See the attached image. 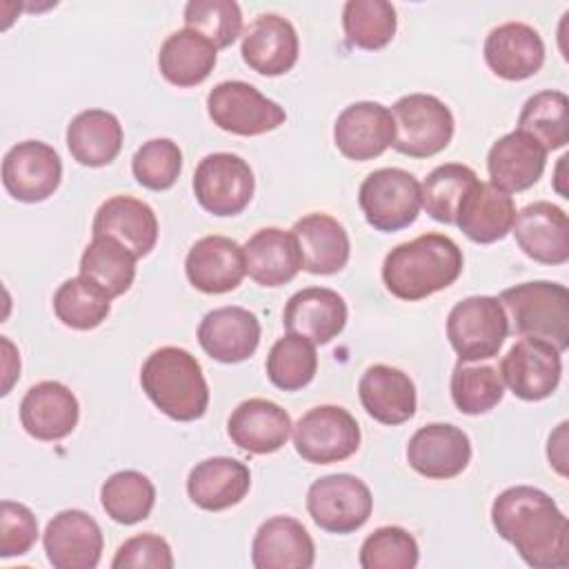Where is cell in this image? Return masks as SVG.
<instances>
[{"label": "cell", "mask_w": 569, "mask_h": 569, "mask_svg": "<svg viewBox=\"0 0 569 569\" xmlns=\"http://www.w3.org/2000/svg\"><path fill=\"white\" fill-rule=\"evenodd\" d=\"M516 218V204L509 193L496 189L491 182H476L465 196L456 222L458 229L478 244H491L502 240Z\"/></svg>", "instance_id": "obj_32"}, {"label": "cell", "mask_w": 569, "mask_h": 569, "mask_svg": "<svg viewBox=\"0 0 569 569\" xmlns=\"http://www.w3.org/2000/svg\"><path fill=\"white\" fill-rule=\"evenodd\" d=\"M509 336V320L498 298L469 296L447 316V338L460 362H480L498 356Z\"/></svg>", "instance_id": "obj_6"}, {"label": "cell", "mask_w": 569, "mask_h": 569, "mask_svg": "<svg viewBox=\"0 0 569 569\" xmlns=\"http://www.w3.org/2000/svg\"><path fill=\"white\" fill-rule=\"evenodd\" d=\"M256 191L249 162L229 151L204 156L193 171V196L198 204L220 218L242 213Z\"/></svg>", "instance_id": "obj_9"}, {"label": "cell", "mask_w": 569, "mask_h": 569, "mask_svg": "<svg viewBox=\"0 0 569 569\" xmlns=\"http://www.w3.org/2000/svg\"><path fill=\"white\" fill-rule=\"evenodd\" d=\"M567 420L560 422L556 427V431L549 436V445H547V458L549 465L560 473L567 476Z\"/></svg>", "instance_id": "obj_48"}, {"label": "cell", "mask_w": 569, "mask_h": 569, "mask_svg": "<svg viewBox=\"0 0 569 569\" xmlns=\"http://www.w3.org/2000/svg\"><path fill=\"white\" fill-rule=\"evenodd\" d=\"M249 487V467L229 456H213L198 462L187 478L189 500L204 511H222L242 502Z\"/></svg>", "instance_id": "obj_29"}, {"label": "cell", "mask_w": 569, "mask_h": 569, "mask_svg": "<svg viewBox=\"0 0 569 569\" xmlns=\"http://www.w3.org/2000/svg\"><path fill=\"white\" fill-rule=\"evenodd\" d=\"M184 24L216 49H224L242 33V11L233 0H191L184 7Z\"/></svg>", "instance_id": "obj_43"}, {"label": "cell", "mask_w": 569, "mask_h": 569, "mask_svg": "<svg viewBox=\"0 0 569 569\" xmlns=\"http://www.w3.org/2000/svg\"><path fill=\"white\" fill-rule=\"evenodd\" d=\"M38 540V520L27 505L2 500L0 505V558L24 556Z\"/></svg>", "instance_id": "obj_46"}, {"label": "cell", "mask_w": 569, "mask_h": 569, "mask_svg": "<svg viewBox=\"0 0 569 569\" xmlns=\"http://www.w3.org/2000/svg\"><path fill=\"white\" fill-rule=\"evenodd\" d=\"M513 333L540 338L560 353L569 347V291L560 282L531 280L498 296Z\"/></svg>", "instance_id": "obj_4"}, {"label": "cell", "mask_w": 569, "mask_h": 569, "mask_svg": "<svg viewBox=\"0 0 569 569\" xmlns=\"http://www.w3.org/2000/svg\"><path fill=\"white\" fill-rule=\"evenodd\" d=\"M491 525L533 569L569 565V527L553 498L538 487L516 485L500 491L491 505Z\"/></svg>", "instance_id": "obj_1"}, {"label": "cell", "mask_w": 569, "mask_h": 569, "mask_svg": "<svg viewBox=\"0 0 569 569\" xmlns=\"http://www.w3.org/2000/svg\"><path fill=\"white\" fill-rule=\"evenodd\" d=\"M2 349H4V385H2V396L9 393L13 380L20 376V358L16 353V347L7 336H2Z\"/></svg>", "instance_id": "obj_49"}, {"label": "cell", "mask_w": 569, "mask_h": 569, "mask_svg": "<svg viewBox=\"0 0 569 569\" xmlns=\"http://www.w3.org/2000/svg\"><path fill=\"white\" fill-rule=\"evenodd\" d=\"M247 273L260 287H282L302 269V253L291 231L258 229L242 247Z\"/></svg>", "instance_id": "obj_30"}, {"label": "cell", "mask_w": 569, "mask_h": 569, "mask_svg": "<svg viewBox=\"0 0 569 569\" xmlns=\"http://www.w3.org/2000/svg\"><path fill=\"white\" fill-rule=\"evenodd\" d=\"M393 118V142L398 153L431 158L449 147L453 138L451 109L431 93H409L389 109Z\"/></svg>", "instance_id": "obj_5"}, {"label": "cell", "mask_w": 569, "mask_h": 569, "mask_svg": "<svg viewBox=\"0 0 569 569\" xmlns=\"http://www.w3.org/2000/svg\"><path fill=\"white\" fill-rule=\"evenodd\" d=\"M396 9L387 0H347L342 9V29L349 44L378 51L396 36Z\"/></svg>", "instance_id": "obj_40"}, {"label": "cell", "mask_w": 569, "mask_h": 569, "mask_svg": "<svg viewBox=\"0 0 569 569\" xmlns=\"http://www.w3.org/2000/svg\"><path fill=\"white\" fill-rule=\"evenodd\" d=\"M525 256L542 264H565L569 260V218L553 202L538 200L516 211L511 227Z\"/></svg>", "instance_id": "obj_17"}, {"label": "cell", "mask_w": 569, "mask_h": 569, "mask_svg": "<svg viewBox=\"0 0 569 569\" xmlns=\"http://www.w3.org/2000/svg\"><path fill=\"white\" fill-rule=\"evenodd\" d=\"M358 204L373 229L385 233L400 231L413 224L422 209L420 182L413 173L398 167L376 169L362 180Z\"/></svg>", "instance_id": "obj_7"}, {"label": "cell", "mask_w": 569, "mask_h": 569, "mask_svg": "<svg viewBox=\"0 0 569 569\" xmlns=\"http://www.w3.org/2000/svg\"><path fill=\"white\" fill-rule=\"evenodd\" d=\"M211 122L233 136H262L284 124V109L244 80L218 82L207 96Z\"/></svg>", "instance_id": "obj_8"}, {"label": "cell", "mask_w": 569, "mask_h": 569, "mask_svg": "<svg viewBox=\"0 0 569 569\" xmlns=\"http://www.w3.org/2000/svg\"><path fill=\"white\" fill-rule=\"evenodd\" d=\"M136 256L111 236H93L80 256V276L98 284L111 300L129 291L136 278Z\"/></svg>", "instance_id": "obj_35"}, {"label": "cell", "mask_w": 569, "mask_h": 569, "mask_svg": "<svg viewBox=\"0 0 569 569\" xmlns=\"http://www.w3.org/2000/svg\"><path fill=\"white\" fill-rule=\"evenodd\" d=\"M80 418V405L73 391L58 380L33 385L20 402V422L24 431L42 442L67 438Z\"/></svg>", "instance_id": "obj_22"}, {"label": "cell", "mask_w": 569, "mask_h": 569, "mask_svg": "<svg viewBox=\"0 0 569 569\" xmlns=\"http://www.w3.org/2000/svg\"><path fill=\"white\" fill-rule=\"evenodd\" d=\"M91 231L93 236H111L136 258H144L158 242V218L153 209L138 198L111 196L98 207Z\"/></svg>", "instance_id": "obj_27"}, {"label": "cell", "mask_w": 569, "mask_h": 569, "mask_svg": "<svg viewBox=\"0 0 569 569\" xmlns=\"http://www.w3.org/2000/svg\"><path fill=\"white\" fill-rule=\"evenodd\" d=\"M111 309V298L84 276L64 280L53 293V311L64 327L89 331L100 327Z\"/></svg>", "instance_id": "obj_39"}, {"label": "cell", "mask_w": 569, "mask_h": 569, "mask_svg": "<svg viewBox=\"0 0 569 569\" xmlns=\"http://www.w3.org/2000/svg\"><path fill=\"white\" fill-rule=\"evenodd\" d=\"M567 160H569L567 156H562V158L558 160V167H556V180H553V189H556L562 198H569V196H567V189H565V184H562V180H565V178H562V169H565Z\"/></svg>", "instance_id": "obj_50"}, {"label": "cell", "mask_w": 569, "mask_h": 569, "mask_svg": "<svg viewBox=\"0 0 569 569\" xmlns=\"http://www.w3.org/2000/svg\"><path fill=\"white\" fill-rule=\"evenodd\" d=\"M67 147L82 167H104L122 149V124L104 109L80 111L67 124Z\"/></svg>", "instance_id": "obj_33"}, {"label": "cell", "mask_w": 569, "mask_h": 569, "mask_svg": "<svg viewBox=\"0 0 569 569\" xmlns=\"http://www.w3.org/2000/svg\"><path fill=\"white\" fill-rule=\"evenodd\" d=\"M113 569H171L173 553L169 542L158 533H138L124 540L113 560Z\"/></svg>", "instance_id": "obj_47"}, {"label": "cell", "mask_w": 569, "mask_h": 569, "mask_svg": "<svg viewBox=\"0 0 569 569\" xmlns=\"http://www.w3.org/2000/svg\"><path fill=\"white\" fill-rule=\"evenodd\" d=\"M293 431L291 416L273 400H242L227 420V433L247 453L267 456L282 449Z\"/></svg>", "instance_id": "obj_21"}, {"label": "cell", "mask_w": 569, "mask_h": 569, "mask_svg": "<svg viewBox=\"0 0 569 569\" xmlns=\"http://www.w3.org/2000/svg\"><path fill=\"white\" fill-rule=\"evenodd\" d=\"M62 160L58 151L40 140L13 144L2 158V184L20 202H42L60 187Z\"/></svg>", "instance_id": "obj_13"}, {"label": "cell", "mask_w": 569, "mask_h": 569, "mask_svg": "<svg viewBox=\"0 0 569 569\" xmlns=\"http://www.w3.org/2000/svg\"><path fill=\"white\" fill-rule=\"evenodd\" d=\"M485 62L502 80H527L545 64V42L525 22H502L485 38Z\"/></svg>", "instance_id": "obj_23"}, {"label": "cell", "mask_w": 569, "mask_h": 569, "mask_svg": "<svg viewBox=\"0 0 569 569\" xmlns=\"http://www.w3.org/2000/svg\"><path fill=\"white\" fill-rule=\"evenodd\" d=\"M502 396L505 382L496 367L458 360L451 373V400L460 413H487L502 400Z\"/></svg>", "instance_id": "obj_42"}, {"label": "cell", "mask_w": 569, "mask_h": 569, "mask_svg": "<svg viewBox=\"0 0 569 569\" xmlns=\"http://www.w3.org/2000/svg\"><path fill=\"white\" fill-rule=\"evenodd\" d=\"M100 502L111 520L120 525H136L149 518L156 505V487L144 473L122 469L102 482Z\"/></svg>", "instance_id": "obj_37"}, {"label": "cell", "mask_w": 569, "mask_h": 569, "mask_svg": "<svg viewBox=\"0 0 569 569\" xmlns=\"http://www.w3.org/2000/svg\"><path fill=\"white\" fill-rule=\"evenodd\" d=\"M420 560L416 538L396 525L378 527L360 547L358 562L362 569H413Z\"/></svg>", "instance_id": "obj_44"}, {"label": "cell", "mask_w": 569, "mask_h": 569, "mask_svg": "<svg viewBox=\"0 0 569 569\" xmlns=\"http://www.w3.org/2000/svg\"><path fill=\"white\" fill-rule=\"evenodd\" d=\"M471 460L469 436L449 422L420 427L407 442V462L413 471L431 480L460 476Z\"/></svg>", "instance_id": "obj_15"}, {"label": "cell", "mask_w": 569, "mask_h": 569, "mask_svg": "<svg viewBox=\"0 0 569 569\" xmlns=\"http://www.w3.org/2000/svg\"><path fill=\"white\" fill-rule=\"evenodd\" d=\"M502 382L527 402L549 398L562 376L560 351L540 338H520L500 362Z\"/></svg>", "instance_id": "obj_12"}, {"label": "cell", "mask_w": 569, "mask_h": 569, "mask_svg": "<svg viewBox=\"0 0 569 569\" xmlns=\"http://www.w3.org/2000/svg\"><path fill=\"white\" fill-rule=\"evenodd\" d=\"M131 171L138 184L151 191H164L176 184L182 171V151L169 138L147 140L131 158Z\"/></svg>", "instance_id": "obj_45"}, {"label": "cell", "mask_w": 569, "mask_h": 569, "mask_svg": "<svg viewBox=\"0 0 569 569\" xmlns=\"http://www.w3.org/2000/svg\"><path fill=\"white\" fill-rule=\"evenodd\" d=\"M316 545L305 525L291 516L264 520L251 542V565L256 569H311Z\"/></svg>", "instance_id": "obj_25"}, {"label": "cell", "mask_w": 569, "mask_h": 569, "mask_svg": "<svg viewBox=\"0 0 569 569\" xmlns=\"http://www.w3.org/2000/svg\"><path fill=\"white\" fill-rule=\"evenodd\" d=\"M476 182H478V176L467 164L447 162L436 167L420 184L425 211L436 222L453 224L465 196L471 191Z\"/></svg>", "instance_id": "obj_38"}, {"label": "cell", "mask_w": 569, "mask_h": 569, "mask_svg": "<svg viewBox=\"0 0 569 569\" xmlns=\"http://www.w3.org/2000/svg\"><path fill=\"white\" fill-rule=\"evenodd\" d=\"M242 60L260 76H282L293 69L300 53L296 27L278 13H260L242 33Z\"/></svg>", "instance_id": "obj_18"}, {"label": "cell", "mask_w": 569, "mask_h": 569, "mask_svg": "<svg viewBox=\"0 0 569 569\" xmlns=\"http://www.w3.org/2000/svg\"><path fill=\"white\" fill-rule=\"evenodd\" d=\"M282 325L289 333L302 336L313 345H327L347 325V302L327 287L300 289L287 300Z\"/></svg>", "instance_id": "obj_24"}, {"label": "cell", "mask_w": 569, "mask_h": 569, "mask_svg": "<svg viewBox=\"0 0 569 569\" xmlns=\"http://www.w3.org/2000/svg\"><path fill=\"white\" fill-rule=\"evenodd\" d=\"M318 371L316 345L302 336L287 333L273 342L267 356V378L282 391L307 387Z\"/></svg>", "instance_id": "obj_41"}, {"label": "cell", "mask_w": 569, "mask_h": 569, "mask_svg": "<svg viewBox=\"0 0 569 569\" xmlns=\"http://www.w3.org/2000/svg\"><path fill=\"white\" fill-rule=\"evenodd\" d=\"M293 447L311 465H331L351 458L360 447L356 418L338 405H318L293 425Z\"/></svg>", "instance_id": "obj_10"}, {"label": "cell", "mask_w": 569, "mask_h": 569, "mask_svg": "<svg viewBox=\"0 0 569 569\" xmlns=\"http://www.w3.org/2000/svg\"><path fill=\"white\" fill-rule=\"evenodd\" d=\"M184 273L191 287L202 293L233 291L247 273L244 251L227 236H204L191 244Z\"/></svg>", "instance_id": "obj_20"}, {"label": "cell", "mask_w": 569, "mask_h": 569, "mask_svg": "<svg viewBox=\"0 0 569 569\" xmlns=\"http://www.w3.org/2000/svg\"><path fill=\"white\" fill-rule=\"evenodd\" d=\"M338 151L356 162L382 156L393 142L391 111L373 100H360L340 111L333 124Z\"/></svg>", "instance_id": "obj_16"}, {"label": "cell", "mask_w": 569, "mask_h": 569, "mask_svg": "<svg viewBox=\"0 0 569 569\" xmlns=\"http://www.w3.org/2000/svg\"><path fill=\"white\" fill-rule=\"evenodd\" d=\"M291 233L302 253V269L313 276H331L345 269L351 253L347 229L329 213H307L296 220Z\"/></svg>", "instance_id": "obj_31"}, {"label": "cell", "mask_w": 569, "mask_h": 569, "mask_svg": "<svg viewBox=\"0 0 569 569\" xmlns=\"http://www.w3.org/2000/svg\"><path fill=\"white\" fill-rule=\"evenodd\" d=\"M373 496L353 473H329L311 482L307 511L311 520L329 533H353L371 516Z\"/></svg>", "instance_id": "obj_11"}, {"label": "cell", "mask_w": 569, "mask_h": 569, "mask_svg": "<svg viewBox=\"0 0 569 569\" xmlns=\"http://www.w3.org/2000/svg\"><path fill=\"white\" fill-rule=\"evenodd\" d=\"M147 398L171 420L191 422L209 407V385L202 367L182 347H160L147 356L140 369Z\"/></svg>", "instance_id": "obj_3"}, {"label": "cell", "mask_w": 569, "mask_h": 569, "mask_svg": "<svg viewBox=\"0 0 569 569\" xmlns=\"http://www.w3.org/2000/svg\"><path fill=\"white\" fill-rule=\"evenodd\" d=\"M358 396L365 411L380 425H402L416 413L413 380L389 365H371L358 382Z\"/></svg>", "instance_id": "obj_28"}, {"label": "cell", "mask_w": 569, "mask_h": 569, "mask_svg": "<svg viewBox=\"0 0 569 569\" xmlns=\"http://www.w3.org/2000/svg\"><path fill=\"white\" fill-rule=\"evenodd\" d=\"M218 49L191 29H178L160 44L158 67L173 87H196L209 78L216 67Z\"/></svg>", "instance_id": "obj_34"}, {"label": "cell", "mask_w": 569, "mask_h": 569, "mask_svg": "<svg viewBox=\"0 0 569 569\" xmlns=\"http://www.w3.org/2000/svg\"><path fill=\"white\" fill-rule=\"evenodd\" d=\"M518 131L538 140L547 151L565 147L569 142V98L556 89L533 93L522 104Z\"/></svg>", "instance_id": "obj_36"}, {"label": "cell", "mask_w": 569, "mask_h": 569, "mask_svg": "<svg viewBox=\"0 0 569 569\" xmlns=\"http://www.w3.org/2000/svg\"><path fill=\"white\" fill-rule=\"evenodd\" d=\"M462 264V249L449 236L422 233L385 256L382 282L391 296L416 302L453 284Z\"/></svg>", "instance_id": "obj_2"}, {"label": "cell", "mask_w": 569, "mask_h": 569, "mask_svg": "<svg viewBox=\"0 0 569 569\" xmlns=\"http://www.w3.org/2000/svg\"><path fill=\"white\" fill-rule=\"evenodd\" d=\"M42 547L56 569H96L104 538L100 525L87 511L64 509L47 522Z\"/></svg>", "instance_id": "obj_14"}, {"label": "cell", "mask_w": 569, "mask_h": 569, "mask_svg": "<svg viewBox=\"0 0 569 569\" xmlns=\"http://www.w3.org/2000/svg\"><path fill=\"white\" fill-rule=\"evenodd\" d=\"M547 164V149L522 131H511L498 138L487 153L489 182L505 191L518 193L533 187Z\"/></svg>", "instance_id": "obj_26"}, {"label": "cell", "mask_w": 569, "mask_h": 569, "mask_svg": "<svg viewBox=\"0 0 569 569\" xmlns=\"http://www.w3.org/2000/svg\"><path fill=\"white\" fill-rule=\"evenodd\" d=\"M198 342L204 353L218 362H242L251 358L260 345V320L244 307H218L200 320Z\"/></svg>", "instance_id": "obj_19"}]
</instances>
